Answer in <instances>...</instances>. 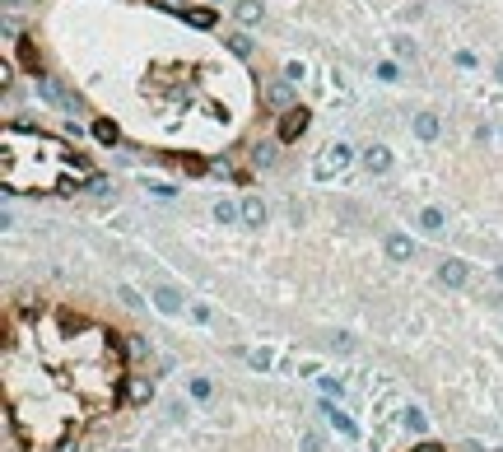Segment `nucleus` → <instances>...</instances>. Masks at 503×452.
Wrapping results in <instances>:
<instances>
[{
    "instance_id": "1",
    "label": "nucleus",
    "mask_w": 503,
    "mask_h": 452,
    "mask_svg": "<svg viewBox=\"0 0 503 452\" xmlns=\"http://www.w3.org/2000/svg\"><path fill=\"white\" fill-rule=\"evenodd\" d=\"M10 345L24 350V378L10 382V429L28 452H70L89 415L122 401L126 350L112 327L70 308H28L15 317Z\"/></svg>"
},
{
    "instance_id": "2",
    "label": "nucleus",
    "mask_w": 503,
    "mask_h": 452,
    "mask_svg": "<svg viewBox=\"0 0 503 452\" xmlns=\"http://www.w3.org/2000/svg\"><path fill=\"white\" fill-rule=\"evenodd\" d=\"M0 154H5V187L10 191L51 196V191H75L89 182V159L70 140H56V136H42V131L5 126Z\"/></svg>"
},
{
    "instance_id": "3",
    "label": "nucleus",
    "mask_w": 503,
    "mask_h": 452,
    "mask_svg": "<svg viewBox=\"0 0 503 452\" xmlns=\"http://www.w3.org/2000/svg\"><path fill=\"white\" fill-rule=\"evenodd\" d=\"M354 163V150L349 145H327L322 154H317V163H313V172L322 177V182H331V177H340V172Z\"/></svg>"
},
{
    "instance_id": "4",
    "label": "nucleus",
    "mask_w": 503,
    "mask_h": 452,
    "mask_svg": "<svg viewBox=\"0 0 503 452\" xmlns=\"http://www.w3.org/2000/svg\"><path fill=\"white\" fill-rule=\"evenodd\" d=\"M363 168H373V172H387V168H392V154H387L382 145H373V150L363 154Z\"/></svg>"
},
{
    "instance_id": "5",
    "label": "nucleus",
    "mask_w": 503,
    "mask_h": 452,
    "mask_svg": "<svg viewBox=\"0 0 503 452\" xmlns=\"http://www.w3.org/2000/svg\"><path fill=\"white\" fill-rule=\"evenodd\" d=\"M242 219H247V224H266V205L256 201V196H247V201H242Z\"/></svg>"
},
{
    "instance_id": "6",
    "label": "nucleus",
    "mask_w": 503,
    "mask_h": 452,
    "mask_svg": "<svg viewBox=\"0 0 503 452\" xmlns=\"http://www.w3.org/2000/svg\"><path fill=\"white\" fill-rule=\"evenodd\" d=\"M415 131H420V140H434V136H438V117H415Z\"/></svg>"
},
{
    "instance_id": "7",
    "label": "nucleus",
    "mask_w": 503,
    "mask_h": 452,
    "mask_svg": "<svg viewBox=\"0 0 503 452\" xmlns=\"http://www.w3.org/2000/svg\"><path fill=\"white\" fill-rule=\"evenodd\" d=\"M443 280H447V284H461V280H466V266H461V261H447V266H443Z\"/></svg>"
},
{
    "instance_id": "8",
    "label": "nucleus",
    "mask_w": 503,
    "mask_h": 452,
    "mask_svg": "<svg viewBox=\"0 0 503 452\" xmlns=\"http://www.w3.org/2000/svg\"><path fill=\"white\" fill-rule=\"evenodd\" d=\"M177 303H182V298H177L173 289H158V308L163 312H177Z\"/></svg>"
},
{
    "instance_id": "9",
    "label": "nucleus",
    "mask_w": 503,
    "mask_h": 452,
    "mask_svg": "<svg viewBox=\"0 0 503 452\" xmlns=\"http://www.w3.org/2000/svg\"><path fill=\"white\" fill-rule=\"evenodd\" d=\"M420 224H424L429 234H438V229H443V215H438V210H424V215H420Z\"/></svg>"
},
{
    "instance_id": "10",
    "label": "nucleus",
    "mask_w": 503,
    "mask_h": 452,
    "mask_svg": "<svg viewBox=\"0 0 503 452\" xmlns=\"http://www.w3.org/2000/svg\"><path fill=\"white\" fill-rule=\"evenodd\" d=\"M387 252L392 257H410V238H387Z\"/></svg>"
},
{
    "instance_id": "11",
    "label": "nucleus",
    "mask_w": 503,
    "mask_h": 452,
    "mask_svg": "<svg viewBox=\"0 0 503 452\" xmlns=\"http://www.w3.org/2000/svg\"><path fill=\"white\" fill-rule=\"evenodd\" d=\"M233 215H242V205H229V201L215 205V219H233Z\"/></svg>"
}]
</instances>
